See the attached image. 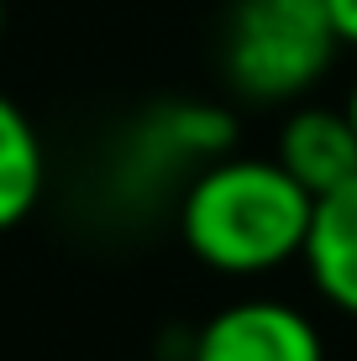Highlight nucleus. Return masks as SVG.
<instances>
[{
  "label": "nucleus",
  "instance_id": "1",
  "mask_svg": "<svg viewBox=\"0 0 357 361\" xmlns=\"http://www.w3.org/2000/svg\"><path fill=\"white\" fill-rule=\"evenodd\" d=\"M315 199L279 157H216L179 199V235L211 272L257 278L305 257Z\"/></svg>",
  "mask_w": 357,
  "mask_h": 361
},
{
  "label": "nucleus",
  "instance_id": "2",
  "mask_svg": "<svg viewBox=\"0 0 357 361\" xmlns=\"http://www.w3.org/2000/svg\"><path fill=\"white\" fill-rule=\"evenodd\" d=\"M336 58L321 0H237L226 21V73L247 99L305 94Z\"/></svg>",
  "mask_w": 357,
  "mask_h": 361
},
{
  "label": "nucleus",
  "instance_id": "3",
  "mask_svg": "<svg viewBox=\"0 0 357 361\" xmlns=\"http://www.w3.org/2000/svg\"><path fill=\"white\" fill-rule=\"evenodd\" d=\"M189 361H326V341L284 298H237L200 325Z\"/></svg>",
  "mask_w": 357,
  "mask_h": 361
},
{
  "label": "nucleus",
  "instance_id": "4",
  "mask_svg": "<svg viewBox=\"0 0 357 361\" xmlns=\"http://www.w3.org/2000/svg\"><path fill=\"white\" fill-rule=\"evenodd\" d=\"M274 157L310 199L341 189V183L357 173V131H352L347 110H331V105L294 110L284 121V131H279V152Z\"/></svg>",
  "mask_w": 357,
  "mask_h": 361
},
{
  "label": "nucleus",
  "instance_id": "5",
  "mask_svg": "<svg viewBox=\"0 0 357 361\" xmlns=\"http://www.w3.org/2000/svg\"><path fill=\"white\" fill-rule=\"evenodd\" d=\"M305 267L315 293L331 309L357 319V173L341 189L315 199L310 235H305Z\"/></svg>",
  "mask_w": 357,
  "mask_h": 361
},
{
  "label": "nucleus",
  "instance_id": "6",
  "mask_svg": "<svg viewBox=\"0 0 357 361\" xmlns=\"http://www.w3.org/2000/svg\"><path fill=\"white\" fill-rule=\"evenodd\" d=\"M47 189V152L32 116L11 94H0V235L37 209Z\"/></svg>",
  "mask_w": 357,
  "mask_h": 361
},
{
  "label": "nucleus",
  "instance_id": "7",
  "mask_svg": "<svg viewBox=\"0 0 357 361\" xmlns=\"http://www.w3.org/2000/svg\"><path fill=\"white\" fill-rule=\"evenodd\" d=\"M336 47H357V0H321Z\"/></svg>",
  "mask_w": 357,
  "mask_h": 361
},
{
  "label": "nucleus",
  "instance_id": "8",
  "mask_svg": "<svg viewBox=\"0 0 357 361\" xmlns=\"http://www.w3.org/2000/svg\"><path fill=\"white\" fill-rule=\"evenodd\" d=\"M347 121H352V131H357V84H352V94H347Z\"/></svg>",
  "mask_w": 357,
  "mask_h": 361
},
{
  "label": "nucleus",
  "instance_id": "9",
  "mask_svg": "<svg viewBox=\"0 0 357 361\" xmlns=\"http://www.w3.org/2000/svg\"><path fill=\"white\" fill-rule=\"evenodd\" d=\"M0 32H6V0H0Z\"/></svg>",
  "mask_w": 357,
  "mask_h": 361
}]
</instances>
